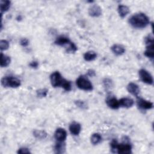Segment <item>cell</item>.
I'll return each instance as SVG.
<instances>
[{"label":"cell","instance_id":"17","mask_svg":"<svg viewBox=\"0 0 154 154\" xmlns=\"http://www.w3.org/2000/svg\"><path fill=\"white\" fill-rule=\"evenodd\" d=\"M11 2L8 0H1L0 1V9L1 14L3 13L7 12L10 8Z\"/></svg>","mask_w":154,"mask_h":154},{"label":"cell","instance_id":"18","mask_svg":"<svg viewBox=\"0 0 154 154\" xmlns=\"http://www.w3.org/2000/svg\"><path fill=\"white\" fill-rule=\"evenodd\" d=\"M154 45L153 44H150L146 45V49L144 52V54L146 57L153 60L154 57V51H153Z\"/></svg>","mask_w":154,"mask_h":154},{"label":"cell","instance_id":"11","mask_svg":"<svg viewBox=\"0 0 154 154\" xmlns=\"http://www.w3.org/2000/svg\"><path fill=\"white\" fill-rule=\"evenodd\" d=\"M71 42H72L68 37L64 35H60L55 40V44L60 46H67L68 47Z\"/></svg>","mask_w":154,"mask_h":154},{"label":"cell","instance_id":"29","mask_svg":"<svg viewBox=\"0 0 154 154\" xmlns=\"http://www.w3.org/2000/svg\"><path fill=\"white\" fill-rule=\"evenodd\" d=\"M17 153H30L31 152L29 151V150L26 148V147H20L18 149L17 152Z\"/></svg>","mask_w":154,"mask_h":154},{"label":"cell","instance_id":"8","mask_svg":"<svg viewBox=\"0 0 154 154\" xmlns=\"http://www.w3.org/2000/svg\"><path fill=\"white\" fill-rule=\"evenodd\" d=\"M54 137L57 141L63 142L67 138V132L64 129L59 128L56 129L54 133Z\"/></svg>","mask_w":154,"mask_h":154},{"label":"cell","instance_id":"6","mask_svg":"<svg viewBox=\"0 0 154 154\" xmlns=\"http://www.w3.org/2000/svg\"><path fill=\"white\" fill-rule=\"evenodd\" d=\"M140 79L144 83L149 85H152L153 82V77L151 74L144 69H141L138 72Z\"/></svg>","mask_w":154,"mask_h":154},{"label":"cell","instance_id":"31","mask_svg":"<svg viewBox=\"0 0 154 154\" xmlns=\"http://www.w3.org/2000/svg\"><path fill=\"white\" fill-rule=\"evenodd\" d=\"M29 67H31V68H37L38 66V63L36 61H33L32 62H31L29 64Z\"/></svg>","mask_w":154,"mask_h":154},{"label":"cell","instance_id":"19","mask_svg":"<svg viewBox=\"0 0 154 154\" xmlns=\"http://www.w3.org/2000/svg\"><path fill=\"white\" fill-rule=\"evenodd\" d=\"M66 150V144L63 142H59L56 143L54 146V151L56 153H63Z\"/></svg>","mask_w":154,"mask_h":154},{"label":"cell","instance_id":"32","mask_svg":"<svg viewBox=\"0 0 154 154\" xmlns=\"http://www.w3.org/2000/svg\"><path fill=\"white\" fill-rule=\"evenodd\" d=\"M87 74H88V75L89 76H91L92 77V76H94L95 75V72L93 70H92V69H90V70H88Z\"/></svg>","mask_w":154,"mask_h":154},{"label":"cell","instance_id":"15","mask_svg":"<svg viewBox=\"0 0 154 154\" xmlns=\"http://www.w3.org/2000/svg\"><path fill=\"white\" fill-rule=\"evenodd\" d=\"M111 49L112 52L116 55H122L125 52V48L123 46L117 44L112 45L111 48Z\"/></svg>","mask_w":154,"mask_h":154},{"label":"cell","instance_id":"9","mask_svg":"<svg viewBox=\"0 0 154 154\" xmlns=\"http://www.w3.org/2000/svg\"><path fill=\"white\" fill-rule=\"evenodd\" d=\"M88 14L91 17H99L102 14V8L98 5H92L88 8Z\"/></svg>","mask_w":154,"mask_h":154},{"label":"cell","instance_id":"3","mask_svg":"<svg viewBox=\"0 0 154 154\" xmlns=\"http://www.w3.org/2000/svg\"><path fill=\"white\" fill-rule=\"evenodd\" d=\"M129 24L135 28H144L149 24V19L146 14L138 13L131 16L128 20Z\"/></svg>","mask_w":154,"mask_h":154},{"label":"cell","instance_id":"28","mask_svg":"<svg viewBox=\"0 0 154 154\" xmlns=\"http://www.w3.org/2000/svg\"><path fill=\"white\" fill-rule=\"evenodd\" d=\"M144 42L146 45L153 44V37L152 34H149L144 38Z\"/></svg>","mask_w":154,"mask_h":154},{"label":"cell","instance_id":"5","mask_svg":"<svg viewBox=\"0 0 154 154\" xmlns=\"http://www.w3.org/2000/svg\"><path fill=\"white\" fill-rule=\"evenodd\" d=\"M1 84L4 87L17 88L19 87L20 84V81L13 76H4L1 79Z\"/></svg>","mask_w":154,"mask_h":154},{"label":"cell","instance_id":"22","mask_svg":"<svg viewBox=\"0 0 154 154\" xmlns=\"http://www.w3.org/2000/svg\"><path fill=\"white\" fill-rule=\"evenodd\" d=\"M47 133L43 130H37L35 129L33 131V135L37 139L43 140L47 137Z\"/></svg>","mask_w":154,"mask_h":154},{"label":"cell","instance_id":"24","mask_svg":"<svg viewBox=\"0 0 154 154\" xmlns=\"http://www.w3.org/2000/svg\"><path fill=\"white\" fill-rule=\"evenodd\" d=\"M103 85L105 89L107 90L111 89L114 87V83L109 78H105L103 80Z\"/></svg>","mask_w":154,"mask_h":154},{"label":"cell","instance_id":"10","mask_svg":"<svg viewBox=\"0 0 154 154\" xmlns=\"http://www.w3.org/2000/svg\"><path fill=\"white\" fill-rule=\"evenodd\" d=\"M106 105L112 109H117L120 107L119 100L114 96L108 97L106 100Z\"/></svg>","mask_w":154,"mask_h":154},{"label":"cell","instance_id":"21","mask_svg":"<svg viewBox=\"0 0 154 154\" xmlns=\"http://www.w3.org/2000/svg\"><path fill=\"white\" fill-rule=\"evenodd\" d=\"M97 57V54L95 52L93 51H89L86 52L84 54V59L86 61H91L96 59Z\"/></svg>","mask_w":154,"mask_h":154},{"label":"cell","instance_id":"25","mask_svg":"<svg viewBox=\"0 0 154 154\" xmlns=\"http://www.w3.org/2000/svg\"><path fill=\"white\" fill-rule=\"evenodd\" d=\"M48 90L47 88H40L37 90L36 94L38 97H45L47 96Z\"/></svg>","mask_w":154,"mask_h":154},{"label":"cell","instance_id":"1","mask_svg":"<svg viewBox=\"0 0 154 154\" xmlns=\"http://www.w3.org/2000/svg\"><path fill=\"white\" fill-rule=\"evenodd\" d=\"M111 152L119 154H129L132 153V146L128 137L123 138V143H119L117 140L113 139L110 143Z\"/></svg>","mask_w":154,"mask_h":154},{"label":"cell","instance_id":"7","mask_svg":"<svg viewBox=\"0 0 154 154\" xmlns=\"http://www.w3.org/2000/svg\"><path fill=\"white\" fill-rule=\"evenodd\" d=\"M137 104L139 108L143 110H147V109H150L153 108V103L147 101L143 98L138 97L137 100Z\"/></svg>","mask_w":154,"mask_h":154},{"label":"cell","instance_id":"14","mask_svg":"<svg viewBox=\"0 0 154 154\" xmlns=\"http://www.w3.org/2000/svg\"><path fill=\"white\" fill-rule=\"evenodd\" d=\"M119 102L120 106L126 108L132 107L134 103V100L129 97H122L120 100H119Z\"/></svg>","mask_w":154,"mask_h":154},{"label":"cell","instance_id":"4","mask_svg":"<svg viewBox=\"0 0 154 154\" xmlns=\"http://www.w3.org/2000/svg\"><path fill=\"white\" fill-rule=\"evenodd\" d=\"M76 84L79 89L84 91H91L93 88L90 81L84 76H79L76 81Z\"/></svg>","mask_w":154,"mask_h":154},{"label":"cell","instance_id":"20","mask_svg":"<svg viewBox=\"0 0 154 154\" xmlns=\"http://www.w3.org/2000/svg\"><path fill=\"white\" fill-rule=\"evenodd\" d=\"M11 62V58L10 57L4 55L3 53H1V67H7Z\"/></svg>","mask_w":154,"mask_h":154},{"label":"cell","instance_id":"16","mask_svg":"<svg viewBox=\"0 0 154 154\" xmlns=\"http://www.w3.org/2000/svg\"><path fill=\"white\" fill-rule=\"evenodd\" d=\"M117 11H118L119 16L122 18H124L129 13V8L126 5H123V4H120V5H119L118 6Z\"/></svg>","mask_w":154,"mask_h":154},{"label":"cell","instance_id":"2","mask_svg":"<svg viewBox=\"0 0 154 154\" xmlns=\"http://www.w3.org/2000/svg\"><path fill=\"white\" fill-rule=\"evenodd\" d=\"M50 81L54 87H62L66 91H70L72 90L70 81L63 78L58 71L54 72L51 75Z\"/></svg>","mask_w":154,"mask_h":154},{"label":"cell","instance_id":"30","mask_svg":"<svg viewBox=\"0 0 154 154\" xmlns=\"http://www.w3.org/2000/svg\"><path fill=\"white\" fill-rule=\"evenodd\" d=\"M20 44L22 46H27L29 45V40L26 38H22L20 40Z\"/></svg>","mask_w":154,"mask_h":154},{"label":"cell","instance_id":"27","mask_svg":"<svg viewBox=\"0 0 154 154\" xmlns=\"http://www.w3.org/2000/svg\"><path fill=\"white\" fill-rule=\"evenodd\" d=\"M75 105L80 108L81 109H86L87 108V104L86 103L83 101V100H75Z\"/></svg>","mask_w":154,"mask_h":154},{"label":"cell","instance_id":"23","mask_svg":"<svg viewBox=\"0 0 154 154\" xmlns=\"http://www.w3.org/2000/svg\"><path fill=\"white\" fill-rule=\"evenodd\" d=\"M90 141L93 145H97L101 142L102 136L99 133H94L91 136Z\"/></svg>","mask_w":154,"mask_h":154},{"label":"cell","instance_id":"12","mask_svg":"<svg viewBox=\"0 0 154 154\" xmlns=\"http://www.w3.org/2000/svg\"><path fill=\"white\" fill-rule=\"evenodd\" d=\"M127 90L129 93L136 97H138L140 91L139 86L134 82H130L127 85Z\"/></svg>","mask_w":154,"mask_h":154},{"label":"cell","instance_id":"26","mask_svg":"<svg viewBox=\"0 0 154 154\" xmlns=\"http://www.w3.org/2000/svg\"><path fill=\"white\" fill-rule=\"evenodd\" d=\"M9 48V43L5 40H1L0 41V49L1 51H5Z\"/></svg>","mask_w":154,"mask_h":154},{"label":"cell","instance_id":"13","mask_svg":"<svg viewBox=\"0 0 154 154\" xmlns=\"http://www.w3.org/2000/svg\"><path fill=\"white\" fill-rule=\"evenodd\" d=\"M81 125L78 122H73L69 125V131L70 133L73 135H78L81 132Z\"/></svg>","mask_w":154,"mask_h":154}]
</instances>
